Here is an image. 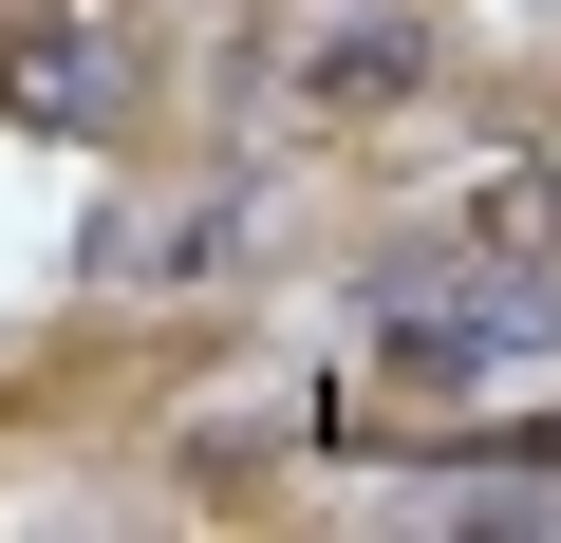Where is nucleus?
<instances>
[{"instance_id": "obj_1", "label": "nucleus", "mask_w": 561, "mask_h": 543, "mask_svg": "<svg viewBox=\"0 0 561 543\" xmlns=\"http://www.w3.org/2000/svg\"><path fill=\"white\" fill-rule=\"evenodd\" d=\"M412 76H431L412 20H337V38H300V94H319V113H393Z\"/></svg>"}]
</instances>
